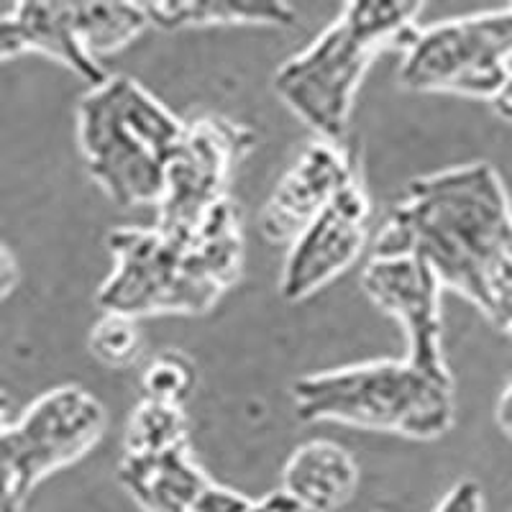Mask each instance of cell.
Returning a JSON list of instances; mask_svg holds the SVG:
<instances>
[{
  "label": "cell",
  "mask_w": 512,
  "mask_h": 512,
  "mask_svg": "<svg viewBox=\"0 0 512 512\" xmlns=\"http://www.w3.org/2000/svg\"><path fill=\"white\" fill-rule=\"evenodd\" d=\"M418 256L512 338V208L497 169L464 164L408 182L374 256Z\"/></svg>",
  "instance_id": "obj_1"
},
{
  "label": "cell",
  "mask_w": 512,
  "mask_h": 512,
  "mask_svg": "<svg viewBox=\"0 0 512 512\" xmlns=\"http://www.w3.org/2000/svg\"><path fill=\"white\" fill-rule=\"evenodd\" d=\"M113 269L98 290L105 313L203 315L239 280L244 231L239 208L226 200L195 231L116 228L108 236Z\"/></svg>",
  "instance_id": "obj_2"
},
{
  "label": "cell",
  "mask_w": 512,
  "mask_h": 512,
  "mask_svg": "<svg viewBox=\"0 0 512 512\" xmlns=\"http://www.w3.org/2000/svg\"><path fill=\"white\" fill-rule=\"evenodd\" d=\"M185 121L131 77H105L77 105L88 172L118 205H157Z\"/></svg>",
  "instance_id": "obj_3"
},
{
  "label": "cell",
  "mask_w": 512,
  "mask_h": 512,
  "mask_svg": "<svg viewBox=\"0 0 512 512\" xmlns=\"http://www.w3.org/2000/svg\"><path fill=\"white\" fill-rule=\"evenodd\" d=\"M420 11V3H349L308 49L282 64L274 90L318 139L338 144L372 59L395 39H410Z\"/></svg>",
  "instance_id": "obj_4"
},
{
  "label": "cell",
  "mask_w": 512,
  "mask_h": 512,
  "mask_svg": "<svg viewBox=\"0 0 512 512\" xmlns=\"http://www.w3.org/2000/svg\"><path fill=\"white\" fill-rule=\"evenodd\" d=\"M305 423H344L431 441L454 425V379H436L408 359H382L300 377L292 387Z\"/></svg>",
  "instance_id": "obj_5"
},
{
  "label": "cell",
  "mask_w": 512,
  "mask_h": 512,
  "mask_svg": "<svg viewBox=\"0 0 512 512\" xmlns=\"http://www.w3.org/2000/svg\"><path fill=\"white\" fill-rule=\"evenodd\" d=\"M103 431L105 410L88 390L41 395L0 431V512L24 510L36 484L88 454Z\"/></svg>",
  "instance_id": "obj_6"
},
{
  "label": "cell",
  "mask_w": 512,
  "mask_h": 512,
  "mask_svg": "<svg viewBox=\"0 0 512 512\" xmlns=\"http://www.w3.org/2000/svg\"><path fill=\"white\" fill-rule=\"evenodd\" d=\"M512 6L413 31L400 80L418 93L492 100L512 75Z\"/></svg>",
  "instance_id": "obj_7"
},
{
  "label": "cell",
  "mask_w": 512,
  "mask_h": 512,
  "mask_svg": "<svg viewBox=\"0 0 512 512\" xmlns=\"http://www.w3.org/2000/svg\"><path fill=\"white\" fill-rule=\"evenodd\" d=\"M254 144L256 134L251 128L223 116L185 123L157 203L159 231H195L218 205L226 203L228 185Z\"/></svg>",
  "instance_id": "obj_8"
},
{
  "label": "cell",
  "mask_w": 512,
  "mask_h": 512,
  "mask_svg": "<svg viewBox=\"0 0 512 512\" xmlns=\"http://www.w3.org/2000/svg\"><path fill=\"white\" fill-rule=\"evenodd\" d=\"M361 287L377 308L400 320L408 338L405 359L436 379H451L443 356L441 282L418 256H372L361 272Z\"/></svg>",
  "instance_id": "obj_9"
},
{
  "label": "cell",
  "mask_w": 512,
  "mask_h": 512,
  "mask_svg": "<svg viewBox=\"0 0 512 512\" xmlns=\"http://www.w3.org/2000/svg\"><path fill=\"white\" fill-rule=\"evenodd\" d=\"M369 205L359 180L338 192L318 216L290 241L280 292L287 303H300L344 274L367 244Z\"/></svg>",
  "instance_id": "obj_10"
},
{
  "label": "cell",
  "mask_w": 512,
  "mask_h": 512,
  "mask_svg": "<svg viewBox=\"0 0 512 512\" xmlns=\"http://www.w3.org/2000/svg\"><path fill=\"white\" fill-rule=\"evenodd\" d=\"M351 182L356 172L349 154L331 141H310L264 205L262 236L269 244L292 241Z\"/></svg>",
  "instance_id": "obj_11"
},
{
  "label": "cell",
  "mask_w": 512,
  "mask_h": 512,
  "mask_svg": "<svg viewBox=\"0 0 512 512\" xmlns=\"http://www.w3.org/2000/svg\"><path fill=\"white\" fill-rule=\"evenodd\" d=\"M118 479L146 512H195L213 482L195 464L187 441L144 454L123 451Z\"/></svg>",
  "instance_id": "obj_12"
},
{
  "label": "cell",
  "mask_w": 512,
  "mask_h": 512,
  "mask_svg": "<svg viewBox=\"0 0 512 512\" xmlns=\"http://www.w3.org/2000/svg\"><path fill=\"white\" fill-rule=\"evenodd\" d=\"M359 466L338 443L315 438L295 448L282 472V492L303 512H336L354 497Z\"/></svg>",
  "instance_id": "obj_13"
},
{
  "label": "cell",
  "mask_w": 512,
  "mask_h": 512,
  "mask_svg": "<svg viewBox=\"0 0 512 512\" xmlns=\"http://www.w3.org/2000/svg\"><path fill=\"white\" fill-rule=\"evenodd\" d=\"M11 16L16 18L29 52H41L57 59L64 67L93 82V88L108 77L98 59L82 47L75 3H21L13 8Z\"/></svg>",
  "instance_id": "obj_14"
},
{
  "label": "cell",
  "mask_w": 512,
  "mask_h": 512,
  "mask_svg": "<svg viewBox=\"0 0 512 512\" xmlns=\"http://www.w3.org/2000/svg\"><path fill=\"white\" fill-rule=\"evenodd\" d=\"M149 26L159 29H187L210 24H267L295 26V8L285 3H246V0H205V3H144Z\"/></svg>",
  "instance_id": "obj_15"
},
{
  "label": "cell",
  "mask_w": 512,
  "mask_h": 512,
  "mask_svg": "<svg viewBox=\"0 0 512 512\" xmlns=\"http://www.w3.org/2000/svg\"><path fill=\"white\" fill-rule=\"evenodd\" d=\"M77 31L90 54L116 52L149 26L144 6L134 3H75Z\"/></svg>",
  "instance_id": "obj_16"
},
{
  "label": "cell",
  "mask_w": 512,
  "mask_h": 512,
  "mask_svg": "<svg viewBox=\"0 0 512 512\" xmlns=\"http://www.w3.org/2000/svg\"><path fill=\"white\" fill-rule=\"evenodd\" d=\"M187 441V423L182 408L162 405V402L141 400L139 408L131 413L126 431L128 454L144 451H162Z\"/></svg>",
  "instance_id": "obj_17"
},
{
  "label": "cell",
  "mask_w": 512,
  "mask_h": 512,
  "mask_svg": "<svg viewBox=\"0 0 512 512\" xmlns=\"http://www.w3.org/2000/svg\"><path fill=\"white\" fill-rule=\"evenodd\" d=\"M144 400L182 408L195 390V367L180 351H162L154 356L141 377Z\"/></svg>",
  "instance_id": "obj_18"
},
{
  "label": "cell",
  "mask_w": 512,
  "mask_h": 512,
  "mask_svg": "<svg viewBox=\"0 0 512 512\" xmlns=\"http://www.w3.org/2000/svg\"><path fill=\"white\" fill-rule=\"evenodd\" d=\"M90 351L105 367L126 369L134 364L141 351V333L134 318L118 313H105L90 333Z\"/></svg>",
  "instance_id": "obj_19"
},
{
  "label": "cell",
  "mask_w": 512,
  "mask_h": 512,
  "mask_svg": "<svg viewBox=\"0 0 512 512\" xmlns=\"http://www.w3.org/2000/svg\"><path fill=\"white\" fill-rule=\"evenodd\" d=\"M254 500L244 497L241 492L221 487V484L210 482V487L200 495L195 512H246Z\"/></svg>",
  "instance_id": "obj_20"
},
{
  "label": "cell",
  "mask_w": 512,
  "mask_h": 512,
  "mask_svg": "<svg viewBox=\"0 0 512 512\" xmlns=\"http://www.w3.org/2000/svg\"><path fill=\"white\" fill-rule=\"evenodd\" d=\"M433 512H484V495L482 487L472 479H464V482L454 484L451 492L438 502V507Z\"/></svg>",
  "instance_id": "obj_21"
},
{
  "label": "cell",
  "mask_w": 512,
  "mask_h": 512,
  "mask_svg": "<svg viewBox=\"0 0 512 512\" xmlns=\"http://www.w3.org/2000/svg\"><path fill=\"white\" fill-rule=\"evenodd\" d=\"M24 52H29V47H26V39L21 29H18L16 18L11 13L0 16V64Z\"/></svg>",
  "instance_id": "obj_22"
},
{
  "label": "cell",
  "mask_w": 512,
  "mask_h": 512,
  "mask_svg": "<svg viewBox=\"0 0 512 512\" xmlns=\"http://www.w3.org/2000/svg\"><path fill=\"white\" fill-rule=\"evenodd\" d=\"M18 285V264L11 251L0 244V300H6Z\"/></svg>",
  "instance_id": "obj_23"
},
{
  "label": "cell",
  "mask_w": 512,
  "mask_h": 512,
  "mask_svg": "<svg viewBox=\"0 0 512 512\" xmlns=\"http://www.w3.org/2000/svg\"><path fill=\"white\" fill-rule=\"evenodd\" d=\"M246 512H303V510H300V507H297L295 502H292L290 497L280 489V492H272V495L262 497L259 502H251Z\"/></svg>",
  "instance_id": "obj_24"
},
{
  "label": "cell",
  "mask_w": 512,
  "mask_h": 512,
  "mask_svg": "<svg viewBox=\"0 0 512 512\" xmlns=\"http://www.w3.org/2000/svg\"><path fill=\"white\" fill-rule=\"evenodd\" d=\"M489 103H492V111H495L502 121L512 123V75L507 77L505 85L497 90V95L489 100Z\"/></svg>",
  "instance_id": "obj_25"
},
{
  "label": "cell",
  "mask_w": 512,
  "mask_h": 512,
  "mask_svg": "<svg viewBox=\"0 0 512 512\" xmlns=\"http://www.w3.org/2000/svg\"><path fill=\"white\" fill-rule=\"evenodd\" d=\"M497 423H500L502 431L512 438V382L507 384L500 402H497Z\"/></svg>",
  "instance_id": "obj_26"
},
{
  "label": "cell",
  "mask_w": 512,
  "mask_h": 512,
  "mask_svg": "<svg viewBox=\"0 0 512 512\" xmlns=\"http://www.w3.org/2000/svg\"><path fill=\"white\" fill-rule=\"evenodd\" d=\"M6 425H11V397L0 390V431H3Z\"/></svg>",
  "instance_id": "obj_27"
}]
</instances>
